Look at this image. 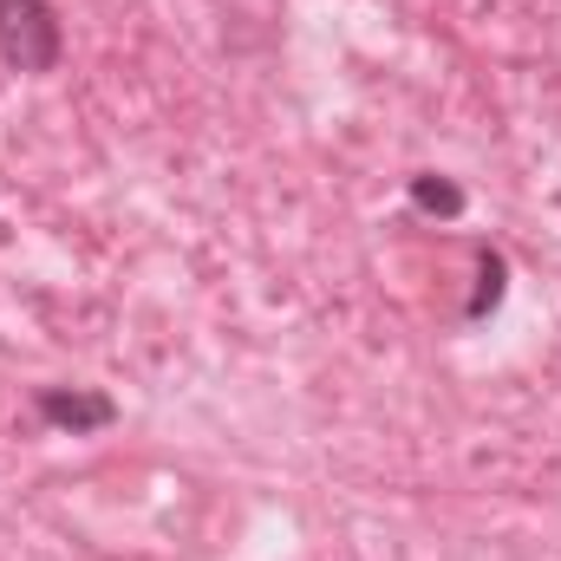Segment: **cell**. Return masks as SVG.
Instances as JSON below:
<instances>
[{"mask_svg": "<svg viewBox=\"0 0 561 561\" xmlns=\"http://www.w3.org/2000/svg\"><path fill=\"white\" fill-rule=\"evenodd\" d=\"M0 26H7V53L20 59V66H53V53H59V26L46 20V7L39 0H0Z\"/></svg>", "mask_w": 561, "mask_h": 561, "instance_id": "6da1fadb", "label": "cell"}]
</instances>
